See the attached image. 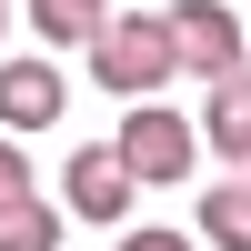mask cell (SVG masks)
I'll return each instance as SVG.
<instances>
[{
  "label": "cell",
  "mask_w": 251,
  "mask_h": 251,
  "mask_svg": "<svg viewBox=\"0 0 251 251\" xmlns=\"http://www.w3.org/2000/svg\"><path fill=\"white\" fill-rule=\"evenodd\" d=\"M91 80L121 100H161V80H171V30H161V10H111V30L91 40Z\"/></svg>",
  "instance_id": "cell-1"
},
{
  "label": "cell",
  "mask_w": 251,
  "mask_h": 251,
  "mask_svg": "<svg viewBox=\"0 0 251 251\" xmlns=\"http://www.w3.org/2000/svg\"><path fill=\"white\" fill-rule=\"evenodd\" d=\"M121 171L141 181V191H171V181H191V161H201V131L181 111H161V100H131V111H121Z\"/></svg>",
  "instance_id": "cell-2"
},
{
  "label": "cell",
  "mask_w": 251,
  "mask_h": 251,
  "mask_svg": "<svg viewBox=\"0 0 251 251\" xmlns=\"http://www.w3.org/2000/svg\"><path fill=\"white\" fill-rule=\"evenodd\" d=\"M161 30H171V71H191V80H231L251 50L231 0H181V10H161Z\"/></svg>",
  "instance_id": "cell-3"
},
{
  "label": "cell",
  "mask_w": 251,
  "mask_h": 251,
  "mask_svg": "<svg viewBox=\"0 0 251 251\" xmlns=\"http://www.w3.org/2000/svg\"><path fill=\"white\" fill-rule=\"evenodd\" d=\"M71 111V91H60V71L50 60H0V131H50V121Z\"/></svg>",
  "instance_id": "cell-4"
},
{
  "label": "cell",
  "mask_w": 251,
  "mask_h": 251,
  "mask_svg": "<svg viewBox=\"0 0 251 251\" xmlns=\"http://www.w3.org/2000/svg\"><path fill=\"white\" fill-rule=\"evenodd\" d=\"M60 191H71V221H121L141 181L121 171V151H71V171H60Z\"/></svg>",
  "instance_id": "cell-5"
},
{
  "label": "cell",
  "mask_w": 251,
  "mask_h": 251,
  "mask_svg": "<svg viewBox=\"0 0 251 251\" xmlns=\"http://www.w3.org/2000/svg\"><path fill=\"white\" fill-rule=\"evenodd\" d=\"M201 141H211L231 171H251V71L211 80V100H201Z\"/></svg>",
  "instance_id": "cell-6"
},
{
  "label": "cell",
  "mask_w": 251,
  "mask_h": 251,
  "mask_svg": "<svg viewBox=\"0 0 251 251\" xmlns=\"http://www.w3.org/2000/svg\"><path fill=\"white\" fill-rule=\"evenodd\" d=\"M30 30L50 40V50H71V40L91 50V40L111 30V0H30Z\"/></svg>",
  "instance_id": "cell-7"
},
{
  "label": "cell",
  "mask_w": 251,
  "mask_h": 251,
  "mask_svg": "<svg viewBox=\"0 0 251 251\" xmlns=\"http://www.w3.org/2000/svg\"><path fill=\"white\" fill-rule=\"evenodd\" d=\"M201 241L251 251V181H221V191H201Z\"/></svg>",
  "instance_id": "cell-8"
},
{
  "label": "cell",
  "mask_w": 251,
  "mask_h": 251,
  "mask_svg": "<svg viewBox=\"0 0 251 251\" xmlns=\"http://www.w3.org/2000/svg\"><path fill=\"white\" fill-rule=\"evenodd\" d=\"M0 251H60V211L40 191H20L10 211H0Z\"/></svg>",
  "instance_id": "cell-9"
},
{
  "label": "cell",
  "mask_w": 251,
  "mask_h": 251,
  "mask_svg": "<svg viewBox=\"0 0 251 251\" xmlns=\"http://www.w3.org/2000/svg\"><path fill=\"white\" fill-rule=\"evenodd\" d=\"M20 191H30V161H20V141H10V131H0V211H10V201H20Z\"/></svg>",
  "instance_id": "cell-10"
},
{
  "label": "cell",
  "mask_w": 251,
  "mask_h": 251,
  "mask_svg": "<svg viewBox=\"0 0 251 251\" xmlns=\"http://www.w3.org/2000/svg\"><path fill=\"white\" fill-rule=\"evenodd\" d=\"M121 251H191L181 231H121Z\"/></svg>",
  "instance_id": "cell-11"
},
{
  "label": "cell",
  "mask_w": 251,
  "mask_h": 251,
  "mask_svg": "<svg viewBox=\"0 0 251 251\" xmlns=\"http://www.w3.org/2000/svg\"><path fill=\"white\" fill-rule=\"evenodd\" d=\"M0 30H10V0H0Z\"/></svg>",
  "instance_id": "cell-12"
}]
</instances>
